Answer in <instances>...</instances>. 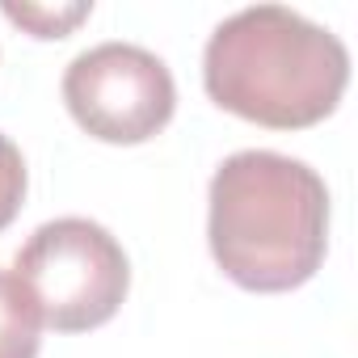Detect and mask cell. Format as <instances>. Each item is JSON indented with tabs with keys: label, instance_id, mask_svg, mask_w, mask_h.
<instances>
[{
	"label": "cell",
	"instance_id": "obj_1",
	"mask_svg": "<svg viewBox=\"0 0 358 358\" xmlns=\"http://www.w3.org/2000/svg\"><path fill=\"white\" fill-rule=\"evenodd\" d=\"M207 241L220 270L245 291L303 287L329 249L324 177L266 148L228 156L211 177Z\"/></svg>",
	"mask_w": 358,
	"mask_h": 358
},
{
	"label": "cell",
	"instance_id": "obj_2",
	"mask_svg": "<svg viewBox=\"0 0 358 358\" xmlns=\"http://www.w3.org/2000/svg\"><path fill=\"white\" fill-rule=\"evenodd\" d=\"M345 80V43L287 5H249L224 17L203 51L211 101L274 131H299L329 118Z\"/></svg>",
	"mask_w": 358,
	"mask_h": 358
},
{
	"label": "cell",
	"instance_id": "obj_3",
	"mask_svg": "<svg viewBox=\"0 0 358 358\" xmlns=\"http://www.w3.org/2000/svg\"><path fill=\"white\" fill-rule=\"evenodd\" d=\"M13 274L38 303L55 333H85L106 324L131 287L122 245L93 220L64 215L43 224L17 253Z\"/></svg>",
	"mask_w": 358,
	"mask_h": 358
},
{
	"label": "cell",
	"instance_id": "obj_4",
	"mask_svg": "<svg viewBox=\"0 0 358 358\" xmlns=\"http://www.w3.org/2000/svg\"><path fill=\"white\" fill-rule=\"evenodd\" d=\"M64 101L93 139L143 143L173 118L177 85L164 59L148 47L97 43L68 64Z\"/></svg>",
	"mask_w": 358,
	"mask_h": 358
},
{
	"label": "cell",
	"instance_id": "obj_5",
	"mask_svg": "<svg viewBox=\"0 0 358 358\" xmlns=\"http://www.w3.org/2000/svg\"><path fill=\"white\" fill-rule=\"evenodd\" d=\"M43 316L26 282L0 270V358H38Z\"/></svg>",
	"mask_w": 358,
	"mask_h": 358
},
{
	"label": "cell",
	"instance_id": "obj_6",
	"mask_svg": "<svg viewBox=\"0 0 358 358\" xmlns=\"http://www.w3.org/2000/svg\"><path fill=\"white\" fill-rule=\"evenodd\" d=\"M89 0H76V5H5V17L9 22H17V26H26L34 38H64L76 22H85L89 17Z\"/></svg>",
	"mask_w": 358,
	"mask_h": 358
},
{
	"label": "cell",
	"instance_id": "obj_7",
	"mask_svg": "<svg viewBox=\"0 0 358 358\" xmlns=\"http://www.w3.org/2000/svg\"><path fill=\"white\" fill-rule=\"evenodd\" d=\"M22 199H26V160L22 148L0 131V232L17 220Z\"/></svg>",
	"mask_w": 358,
	"mask_h": 358
}]
</instances>
